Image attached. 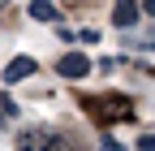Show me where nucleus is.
Returning <instances> with one entry per match:
<instances>
[{
	"label": "nucleus",
	"mask_w": 155,
	"mask_h": 151,
	"mask_svg": "<svg viewBox=\"0 0 155 151\" xmlns=\"http://www.w3.org/2000/svg\"><path fill=\"white\" fill-rule=\"evenodd\" d=\"M56 73H65V78H86L91 73V61L82 52H65L61 61H56Z\"/></svg>",
	"instance_id": "obj_1"
},
{
	"label": "nucleus",
	"mask_w": 155,
	"mask_h": 151,
	"mask_svg": "<svg viewBox=\"0 0 155 151\" xmlns=\"http://www.w3.org/2000/svg\"><path fill=\"white\" fill-rule=\"evenodd\" d=\"M30 73H35V56H13L5 65V82H26Z\"/></svg>",
	"instance_id": "obj_2"
},
{
	"label": "nucleus",
	"mask_w": 155,
	"mask_h": 151,
	"mask_svg": "<svg viewBox=\"0 0 155 151\" xmlns=\"http://www.w3.org/2000/svg\"><path fill=\"white\" fill-rule=\"evenodd\" d=\"M22 151H56V134H43V129H30V134H22V143H17Z\"/></svg>",
	"instance_id": "obj_3"
},
{
	"label": "nucleus",
	"mask_w": 155,
	"mask_h": 151,
	"mask_svg": "<svg viewBox=\"0 0 155 151\" xmlns=\"http://www.w3.org/2000/svg\"><path fill=\"white\" fill-rule=\"evenodd\" d=\"M138 13H142V9H138V0H116V5H112V22L129 30L134 22H138Z\"/></svg>",
	"instance_id": "obj_4"
},
{
	"label": "nucleus",
	"mask_w": 155,
	"mask_h": 151,
	"mask_svg": "<svg viewBox=\"0 0 155 151\" xmlns=\"http://www.w3.org/2000/svg\"><path fill=\"white\" fill-rule=\"evenodd\" d=\"M30 17H35V22H61V13H56L48 0H35V5H30Z\"/></svg>",
	"instance_id": "obj_5"
},
{
	"label": "nucleus",
	"mask_w": 155,
	"mask_h": 151,
	"mask_svg": "<svg viewBox=\"0 0 155 151\" xmlns=\"http://www.w3.org/2000/svg\"><path fill=\"white\" fill-rule=\"evenodd\" d=\"M134 151H155V134H142V138H138V147H134Z\"/></svg>",
	"instance_id": "obj_6"
},
{
	"label": "nucleus",
	"mask_w": 155,
	"mask_h": 151,
	"mask_svg": "<svg viewBox=\"0 0 155 151\" xmlns=\"http://www.w3.org/2000/svg\"><path fill=\"white\" fill-rule=\"evenodd\" d=\"M99 151H125V147L116 143V138H104V147H99Z\"/></svg>",
	"instance_id": "obj_7"
},
{
	"label": "nucleus",
	"mask_w": 155,
	"mask_h": 151,
	"mask_svg": "<svg viewBox=\"0 0 155 151\" xmlns=\"http://www.w3.org/2000/svg\"><path fill=\"white\" fill-rule=\"evenodd\" d=\"M142 9H147V13H151V17H155V0H147V5H142Z\"/></svg>",
	"instance_id": "obj_8"
},
{
	"label": "nucleus",
	"mask_w": 155,
	"mask_h": 151,
	"mask_svg": "<svg viewBox=\"0 0 155 151\" xmlns=\"http://www.w3.org/2000/svg\"><path fill=\"white\" fill-rule=\"evenodd\" d=\"M147 48H155V43H151V39H147Z\"/></svg>",
	"instance_id": "obj_9"
},
{
	"label": "nucleus",
	"mask_w": 155,
	"mask_h": 151,
	"mask_svg": "<svg viewBox=\"0 0 155 151\" xmlns=\"http://www.w3.org/2000/svg\"><path fill=\"white\" fill-rule=\"evenodd\" d=\"M0 117H5V112H0Z\"/></svg>",
	"instance_id": "obj_10"
}]
</instances>
